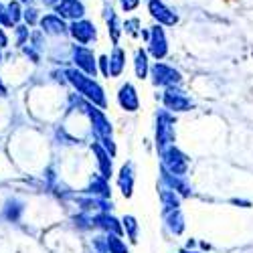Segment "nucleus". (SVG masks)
Returning a JSON list of instances; mask_svg holds the SVG:
<instances>
[{
  "instance_id": "nucleus-20",
  "label": "nucleus",
  "mask_w": 253,
  "mask_h": 253,
  "mask_svg": "<svg viewBox=\"0 0 253 253\" xmlns=\"http://www.w3.org/2000/svg\"><path fill=\"white\" fill-rule=\"evenodd\" d=\"M122 223H124V229H126V233H128V239H130L132 243H138V233H140V225H138L136 217H132V215H126Z\"/></svg>"
},
{
  "instance_id": "nucleus-7",
  "label": "nucleus",
  "mask_w": 253,
  "mask_h": 253,
  "mask_svg": "<svg viewBox=\"0 0 253 253\" xmlns=\"http://www.w3.org/2000/svg\"><path fill=\"white\" fill-rule=\"evenodd\" d=\"M160 180L162 184H166L168 188H172V191L178 195V197H191V184L186 182L184 176H178V174H170L166 170V168L160 166Z\"/></svg>"
},
{
  "instance_id": "nucleus-12",
  "label": "nucleus",
  "mask_w": 253,
  "mask_h": 253,
  "mask_svg": "<svg viewBox=\"0 0 253 253\" xmlns=\"http://www.w3.org/2000/svg\"><path fill=\"white\" fill-rule=\"evenodd\" d=\"M53 8H55V12H57L59 16H63V18H73V20L81 18L83 12H85V8H83V4L79 2V0H59V2H57Z\"/></svg>"
},
{
  "instance_id": "nucleus-17",
  "label": "nucleus",
  "mask_w": 253,
  "mask_h": 253,
  "mask_svg": "<svg viewBox=\"0 0 253 253\" xmlns=\"http://www.w3.org/2000/svg\"><path fill=\"white\" fill-rule=\"evenodd\" d=\"M108 61H110V75L112 77L122 75V71L126 67V51L120 49V47H114V53H112V57Z\"/></svg>"
},
{
  "instance_id": "nucleus-8",
  "label": "nucleus",
  "mask_w": 253,
  "mask_h": 253,
  "mask_svg": "<svg viewBox=\"0 0 253 253\" xmlns=\"http://www.w3.org/2000/svg\"><path fill=\"white\" fill-rule=\"evenodd\" d=\"M148 10L152 14V18L158 20V25H168V27H172L178 23V16L168 8L162 0H150L148 2Z\"/></svg>"
},
{
  "instance_id": "nucleus-23",
  "label": "nucleus",
  "mask_w": 253,
  "mask_h": 253,
  "mask_svg": "<svg viewBox=\"0 0 253 253\" xmlns=\"http://www.w3.org/2000/svg\"><path fill=\"white\" fill-rule=\"evenodd\" d=\"M122 31H126L130 37H142L140 20H138V18H128V20H126V23L122 25Z\"/></svg>"
},
{
  "instance_id": "nucleus-19",
  "label": "nucleus",
  "mask_w": 253,
  "mask_h": 253,
  "mask_svg": "<svg viewBox=\"0 0 253 253\" xmlns=\"http://www.w3.org/2000/svg\"><path fill=\"white\" fill-rule=\"evenodd\" d=\"M134 69H136V77L138 79L148 77L150 65H148V53H146L144 49H138L136 55H134Z\"/></svg>"
},
{
  "instance_id": "nucleus-30",
  "label": "nucleus",
  "mask_w": 253,
  "mask_h": 253,
  "mask_svg": "<svg viewBox=\"0 0 253 253\" xmlns=\"http://www.w3.org/2000/svg\"><path fill=\"white\" fill-rule=\"evenodd\" d=\"M20 2H31V0H20Z\"/></svg>"
},
{
  "instance_id": "nucleus-6",
  "label": "nucleus",
  "mask_w": 253,
  "mask_h": 253,
  "mask_svg": "<svg viewBox=\"0 0 253 253\" xmlns=\"http://www.w3.org/2000/svg\"><path fill=\"white\" fill-rule=\"evenodd\" d=\"M146 43H148V53L160 61L168 55V41H166V35H164V29L160 25L152 27L148 31V39H146Z\"/></svg>"
},
{
  "instance_id": "nucleus-1",
  "label": "nucleus",
  "mask_w": 253,
  "mask_h": 253,
  "mask_svg": "<svg viewBox=\"0 0 253 253\" xmlns=\"http://www.w3.org/2000/svg\"><path fill=\"white\" fill-rule=\"evenodd\" d=\"M158 154H160V166L166 168L170 174L184 176L188 172V164H191V160H188V156L182 150H178L174 144L164 146L162 150H158Z\"/></svg>"
},
{
  "instance_id": "nucleus-28",
  "label": "nucleus",
  "mask_w": 253,
  "mask_h": 253,
  "mask_svg": "<svg viewBox=\"0 0 253 253\" xmlns=\"http://www.w3.org/2000/svg\"><path fill=\"white\" fill-rule=\"evenodd\" d=\"M59 2V0H43V4H47V6H55Z\"/></svg>"
},
{
  "instance_id": "nucleus-2",
  "label": "nucleus",
  "mask_w": 253,
  "mask_h": 253,
  "mask_svg": "<svg viewBox=\"0 0 253 253\" xmlns=\"http://www.w3.org/2000/svg\"><path fill=\"white\" fill-rule=\"evenodd\" d=\"M174 126H176V118L168 110H162L156 114V148L158 150H162L168 144H174L176 140Z\"/></svg>"
},
{
  "instance_id": "nucleus-4",
  "label": "nucleus",
  "mask_w": 253,
  "mask_h": 253,
  "mask_svg": "<svg viewBox=\"0 0 253 253\" xmlns=\"http://www.w3.org/2000/svg\"><path fill=\"white\" fill-rule=\"evenodd\" d=\"M67 75H69V79L73 81V85H75L81 93H85L93 103H99L101 108H105L103 89L97 85L93 79H89V77H85V75H81V73H77V71H69Z\"/></svg>"
},
{
  "instance_id": "nucleus-5",
  "label": "nucleus",
  "mask_w": 253,
  "mask_h": 253,
  "mask_svg": "<svg viewBox=\"0 0 253 253\" xmlns=\"http://www.w3.org/2000/svg\"><path fill=\"white\" fill-rule=\"evenodd\" d=\"M148 73H150V77H152V83H154V85H160V87L180 85V81H182L180 71H176L174 67L166 65V63H160V61L154 63Z\"/></svg>"
},
{
  "instance_id": "nucleus-29",
  "label": "nucleus",
  "mask_w": 253,
  "mask_h": 253,
  "mask_svg": "<svg viewBox=\"0 0 253 253\" xmlns=\"http://www.w3.org/2000/svg\"><path fill=\"white\" fill-rule=\"evenodd\" d=\"M180 253H199V251H191V249H182Z\"/></svg>"
},
{
  "instance_id": "nucleus-3",
  "label": "nucleus",
  "mask_w": 253,
  "mask_h": 253,
  "mask_svg": "<svg viewBox=\"0 0 253 253\" xmlns=\"http://www.w3.org/2000/svg\"><path fill=\"white\" fill-rule=\"evenodd\" d=\"M162 103L168 112H188L193 110V99L186 95V91H182L178 85H168L164 89L162 95Z\"/></svg>"
},
{
  "instance_id": "nucleus-10",
  "label": "nucleus",
  "mask_w": 253,
  "mask_h": 253,
  "mask_svg": "<svg viewBox=\"0 0 253 253\" xmlns=\"http://www.w3.org/2000/svg\"><path fill=\"white\" fill-rule=\"evenodd\" d=\"M71 35L73 39H77L79 43H91V41L97 37V31H95V25L89 23V20H73V25H71Z\"/></svg>"
},
{
  "instance_id": "nucleus-14",
  "label": "nucleus",
  "mask_w": 253,
  "mask_h": 253,
  "mask_svg": "<svg viewBox=\"0 0 253 253\" xmlns=\"http://www.w3.org/2000/svg\"><path fill=\"white\" fill-rule=\"evenodd\" d=\"M134 180H136V174H134V162H126L122 166V170H120V188H122V193L126 199H130L132 193H134Z\"/></svg>"
},
{
  "instance_id": "nucleus-18",
  "label": "nucleus",
  "mask_w": 253,
  "mask_h": 253,
  "mask_svg": "<svg viewBox=\"0 0 253 253\" xmlns=\"http://www.w3.org/2000/svg\"><path fill=\"white\" fill-rule=\"evenodd\" d=\"M41 25H43V29L47 31V33H51V35H63L67 31V27H65V23H63V18L57 14H47L43 20H41Z\"/></svg>"
},
{
  "instance_id": "nucleus-27",
  "label": "nucleus",
  "mask_w": 253,
  "mask_h": 253,
  "mask_svg": "<svg viewBox=\"0 0 253 253\" xmlns=\"http://www.w3.org/2000/svg\"><path fill=\"white\" fill-rule=\"evenodd\" d=\"M99 65H101V73L105 77H110V61H108V57H101L99 59Z\"/></svg>"
},
{
  "instance_id": "nucleus-9",
  "label": "nucleus",
  "mask_w": 253,
  "mask_h": 253,
  "mask_svg": "<svg viewBox=\"0 0 253 253\" xmlns=\"http://www.w3.org/2000/svg\"><path fill=\"white\" fill-rule=\"evenodd\" d=\"M118 101L126 112H138L140 108V99H138V91L132 83H124L118 91Z\"/></svg>"
},
{
  "instance_id": "nucleus-24",
  "label": "nucleus",
  "mask_w": 253,
  "mask_h": 253,
  "mask_svg": "<svg viewBox=\"0 0 253 253\" xmlns=\"http://www.w3.org/2000/svg\"><path fill=\"white\" fill-rule=\"evenodd\" d=\"M105 243H108L110 253H128V247H126V243L120 239V235L118 237H108Z\"/></svg>"
},
{
  "instance_id": "nucleus-16",
  "label": "nucleus",
  "mask_w": 253,
  "mask_h": 253,
  "mask_svg": "<svg viewBox=\"0 0 253 253\" xmlns=\"http://www.w3.org/2000/svg\"><path fill=\"white\" fill-rule=\"evenodd\" d=\"M160 203H162V211H168V209H180V197L172 191V188H168L166 184L160 182Z\"/></svg>"
},
{
  "instance_id": "nucleus-21",
  "label": "nucleus",
  "mask_w": 253,
  "mask_h": 253,
  "mask_svg": "<svg viewBox=\"0 0 253 253\" xmlns=\"http://www.w3.org/2000/svg\"><path fill=\"white\" fill-rule=\"evenodd\" d=\"M20 18V4L18 0H10V2L6 4V25H16Z\"/></svg>"
},
{
  "instance_id": "nucleus-25",
  "label": "nucleus",
  "mask_w": 253,
  "mask_h": 253,
  "mask_svg": "<svg viewBox=\"0 0 253 253\" xmlns=\"http://www.w3.org/2000/svg\"><path fill=\"white\" fill-rule=\"evenodd\" d=\"M120 6L124 12H132L140 6V0H120Z\"/></svg>"
},
{
  "instance_id": "nucleus-13",
  "label": "nucleus",
  "mask_w": 253,
  "mask_h": 253,
  "mask_svg": "<svg viewBox=\"0 0 253 253\" xmlns=\"http://www.w3.org/2000/svg\"><path fill=\"white\" fill-rule=\"evenodd\" d=\"M162 219H164L166 229L170 231L172 235H182V231H184V215H182L180 209L162 211Z\"/></svg>"
},
{
  "instance_id": "nucleus-22",
  "label": "nucleus",
  "mask_w": 253,
  "mask_h": 253,
  "mask_svg": "<svg viewBox=\"0 0 253 253\" xmlns=\"http://www.w3.org/2000/svg\"><path fill=\"white\" fill-rule=\"evenodd\" d=\"M95 152H97V162H99V168H101V174H103V178H110L112 176V160H110V156L105 154L101 148H95Z\"/></svg>"
},
{
  "instance_id": "nucleus-15",
  "label": "nucleus",
  "mask_w": 253,
  "mask_h": 253,
  "mask_svg": "<svg viewBox=\"0 0 253 253\" xmlns=\"http://www.w3.org/2000/svg\"><path fill=\"white\" fill-rule=\"evenodd\" d=\"M75 63L85 73H89V75H95V71H97L95 69V57L85 47H77V51H75Z\"/></svg>"
},
{
  "instance_id": "nucleus-26",
  "label": "nucleus",
  "mask_w": 253,
  "mask_h": 253,
  "mask_svg": "<svg viewBox=\"0 0 253 253\" xmlns=\"http://www.w3.org/2000/svg\"><path fill=\"white\" fill-rule=\"evenodd\" d=\"M37 12H39L37 8H27V10H25V14H23V16H25V20H27L29 25H35V23H37V16H39Z\"/></svg>"
},
{
  "instance_id": "nucleus-11",
  "label": "nucleus",
  "mask_w": 253,
  "mask_h": 253,
  "mask_svg": "<svg viewBox=\"0 0 253 253\" xmlns=\"http://www.w3.org/2000/svg\"><path fill=\"white\" fill-rule=\"evenodd\" d=\"M103 16H105V23H108V31H110V37L114 41V45L120 43V35H122V23L120 18L112 6L110 0H103Z\"/></svg>"
}]
</instances>
